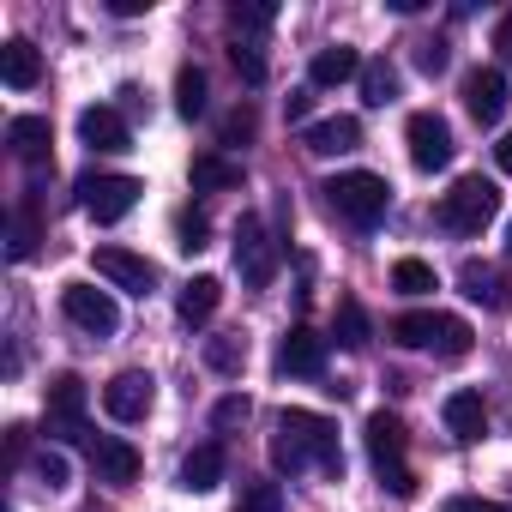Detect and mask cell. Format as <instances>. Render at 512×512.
Instances as JSON below:
<instances>
[{"mask_svg": "<svg viewBox=\"0 0 512 512\" xmlns=\"http://www.w3.org/2000/svg\"><path fill=\"white\" fill-rule=\"evenodd\" d=\"M320 193H326V199H332V211H338V217H350L356 229H374V223L386 217V205H392V187H386V175H374V169H350V175L326 181Z\"/></svg>", "mask_w": 512, "mask_h": 512, "instance_id": "obj_1", "label": "cell"}, {"mask_svg": "<svg viewBox=\"0 0 512 512\" xmlns=\"http://www.w3.org/2000/svg\"><path fill=\"white\" fill-rule=\"evenodd\" d=\"M494 211H500V187L482 181V175H464V181H452V193H440V211L434 217L452 235H482L494 223Z\"/></svg>", "mask_w": 512, "mask_h": 512, "instance_id": "obj_2", "label": "cell"}, {"mask_svg": "<svg viewBox=\"0 0 512 512\" xmlns=\"http://www.w3.org/2000/svg\"><path fill=\"white\" fill-rule=\"evenodd\" d=\"M362 434H368V458H374L380 482H386L398 500H410V494H416V476H410V464H404V422H398L392 410H374Z\"/></svg>", "mask_w": 512, "mask_h": 512, "instance_id": "obj_3", "label": "cell"}, {"mask_svg": "<svg viewBox=\"0 0 512 512\" xmlns=\"http://www.w3.org/2000/svg\"><path fill=\"white\" fill-rule=\"evenodd\" d=\"M278 434H290V440H296V452H302L314 470H326V476H344L338 428H332L320 410H284V416H278Z\"/></svg>", "mask_w": 512, "mask_h": 512, "instance_id": "obj_4", "label": "cell"}, {"mask_svg": "<svg viewBox=\"0 0 512 512\" xmlns=\"http://www.w3.org/2000/svg\"><path fill=\"white\" fill-rule=\"evenodd\" d=\"M235 272H241L247 290H266L278 278V241H272V229L253 217V211L235 223Z\"/></svg>", "mask_w": 512, "mask_h": 512, "instance_id": "obj_5", "label": "cell"}, {"mask_svg": "<svg viewBox=\"0 0 512 512\" xmlns=\"http://www.w3.org/2000/svg\"><path fill=\"white\" fill-rule=\"evenodd\" d=\"M139 193H145V181H133V175H85V181H79V205H85L97 223H121V217L139 205Z\"/></svg>", "mask_w": 512, "mask_h": 512, "instance_id": "obj_6", "label": "cell"}, {"mask_svg": "<svg viewBox=\"0 0 512 512\" xmlns=\"http://www.w3.org/2000/svg\"><path fill=\"white\" fill-rule=\"evenodd\" d=\"M404 139H410V163L422 169V175H434V169H446L452 163V127H446V115H434V109H422V115H410V127H404Z\"/></svg>", "mask_w": 512, "mask_h": 512, "instance_id": "obj_7", "label": "cell"}, {"mask_svg": "<svg viewBox=\"0 0 512 512\" xmlns=\"http://www.w3.org/2000/svg\"><path fill=\"white\" fill-rule=\"evenodd\" d=\"M61 308H67V320H73V326H85L91 338H109V332L121 326L115 296H109V290H97V284H67V290H61Z\"/></svg>", "mask_w": 512, "mask_h": 512, "instance_id": "obj_8", "label": "cell"}, {"mask_svg": "<svg viewBox=\"0 0 512 512\" xmlns=\"http://www.w3.org/2000/svg\"><path fill=\"white\" fill-rule=\"evenodd\" d=\"M151 398H157V380L145 368H121L109 386H103V410L115 422H145L151 416Z\"/></svg>", "mask_w": 512, "mask_h": 512, "instance_id": "obj_9", "label": "cell"}, {"mask_svg": "<svg viewBox=\"0 0 512 512\" xmlns=\"http://www.w3.org/2000/svg\"><path fill=\"white\" fill-rule=\"evenodd\" d=\"M43 410H49V434L79 440L85 434V380L79 374H55L49 392H43Z\"/></svg>", "mask_w": 512, "mask_h": 512, "instance_id": "obj_10", "label": "cell"}, {"mask_svg": "<svg viewBox=\"0 0 512 512\" xmlns=\"http://www.w3.org/2000/svg\"><path fill=\"white\" fill-rule=\"evenodd\" d=\"M97 272L115 290H133V296H151L157 290V266L145 260V253H127V247H97Z\"/></svg>", "mask_w": 512, "mask_h": 512, "instance_id": "obj_11", "label": "cell"}, {"mask_svg": "<svg viewBox=\"0 0 512 512\" xmlns=\"http://www.w3.org/2000/svg\"><path fill=\"white\" fill-rule=\"evenodd\" d=\"M278 374H302V380L326 374V338L314 326H290L278 344Z\"/></svg>", "mask_w": 512, "mask_h": 512, "instance_id": "obj_12", "label": "cell"}, {"mask_svg": "<svg viewBox=\"0 0 512 512\" xmlns=\"http://www.w3.org/2000/svg\"><path fill=\"white\" fill-rule=\"evenodd\" d=\"M464 109H470L482 127H494V121L506 115V73H500V67H476V73H464Z\"/></svg>", "mask_w": 512, "mask_h": 512, "instance_id": "obj_13", "label": "cell"}, {"mask_svg": "<svg viewBox=\"0 0 512 512\" xmlns=\"http://www.w3.org/2000/svg\"><path fill=\"white\" fill-rule=\"evenodd\" d=\"M79 139H85L91 151H133V127H127L121 109H109V103H97V109L79 115Z\"/></svg>", "mask_w": 512, "mask_h": 512, "instance_id": "obj_14", "label": "cell"}, {"mask_svg": "<svg viewBox=\"0 0 512 512\" xmlns=\"http://www.w3.org/2000/svg\"><path fill=\"white\" fill-rule=\"evenodd\" d=\"M302 145H308L314 157H344V151H356V145H362V121H356V115H326V121H308Z\"/></svg>", "mask_w": 512, "mask_h": 512, "instance_id": "obj_15", "label": "cell"}, {"mask_svg": "<svg viewBox=\"0 0 512 512\" xmlns=\"http://www.w3.org/2000/svg\"><path fill=\"white\" fill-rule=\"evenodd\" d=\"M458 290L470 296V302H482V308H512V278L506 272H494V266H482V260H464L458 266Z\"/></svg>", "mask_w": 512, "mask_h": 512, "instance_id": "obj_16", "label": "cell"}, {"mask_svg": "<svg viewBox=\"0 0 512 512\" xmlns=\"http://www.w3.org/2000/svg\"><path fill=\"white\" fill-rule=\"evenodd\" d=\"M85 446H91V464H97L103 482H133V476H139V452H133L121 434H91Z\"/></svg>", "mask_w": 512, "mask_h": 512, "instance_id": "obj_17", "label": "cell"}, {"mask_svg": "<svg viewBox=\"0 0 512 512\" xmlns=\"http://www.w3.org/2000/svg\"><path fill=\"white\" fill-rule=\"evenodd\" d=\"M7 145H13V157H25V163H49V145H55L49 115H13V121H7Z\"/></svg>", "mask_w": 512, "mask_h": 512, "instance_id": "obj_18", "label": "cell"}, {"mask_svg": "<svg viewBox=\"0 0 512 512\" xmlns=\"http://www.w3.org/2000/svg\"><path fill=\"white\" fill-rule=\"evenodd\" d=\"M217 302H223V278L199 272V278H187V284H181V296H175V314H181L187 326H205V320L217 314Z\"/></svg>", "mask_w": 512, "mask_h": 512, "instance_id": "obj_19", "label": "cell"}, {"mask_svg": "<svg viewBox=\"0 0 512 512\" xmlns=\"http://www.w3.org/2000/svg\"><path fill=\"white\" fill-rule=\"evenodd\" d=\"M440 416H446V434H452V440H482V434H488L482 392H452V398L440 404Z\"/></svg>", "mask_w": 512, "mask_h": 512, "instance_id": "obj_20", "label": "cell"}, {"mask_svg": "<svg viewBox=\"0 0 512 512\" xmlns=\"http://www.w3.org/2000/svg\"><path fill=\"white\" fill-rule=\"evenodd\" d=\"M223 464H229V458H223V446H217V440L193 446V452L181 458V488H187V494H211V488L223 482Z\"/></svg>", "mask_w": 512, "mask_h": 512, "instance_id": "obj_21", "label": "cell"}, {"mask_svg": "<svg viewBox=\"0 0 512 512\" xmlns=\"http://www.w3.org/2000/svg\"><path fill=\"white\" fill-rule=\"evenodd\" d=\"M350 79H362V55L356 49H320L314 55V67H308V85L314 91H332V85H350Z\"/></svg>", "mask_w": 512, "mask_h": 512, "instance_id": "obj_22", "label": "cell"}, {"mask_svg": "<svg viewBox=\"0 0 512 512\" xmlns=\"http://www.w3.org/2000/svg\"><path fill=\"white\" fill-rule=\"evenodd\" d=\"M0 79H7L13 91H31L37 79H43V55L25 43V37H13V43H0Z\"/></svg>", "mask_w": 512, "mask_h": 512, "instance_id": "obj_23", "label": "cell"}, {"mask_svg": "<svg viewBox=\"0 0 512 512\" xmlns=\"http://www.w3.org/2000/svg\"><path fill=\"white\" fill-rule=\"evenodd\" d=\"M193 187L199 193H229V187H241V163L223 157V151H205V157H193Z\"/></svg>", "mask_w": 512, "mask_h": 512, "instance_id": "obj_24", "label": "cell"}, {"mask_svg": "<svg viewBox=\"0 0 512 512\" xmlns=\"http://www.w3.org/2000/svg\"><path fill=\"white\" fill-rule=\"evenodd\" d=\"M470 344H476L470 320H458V314H440V332H434V356H440V362H464V356H470Z\"/></svg>", "mask_w": 512, "mask_h": 512, "instance_id": "obj_25", "label": "cell"}, {"mask_svg": "<svg viewBox=\"0 0 512 512\" xmlns=\"http://www.w3.org/2000/svg\"><path fill=\"white\" fill-rule=\"evenodd\" d=\"M434 332H440V314H398L392 320V344H404V350H434Z\"/></svg>", "mask_w": 512, "mask_h": 512, "instance_id": "obj_26", "label": "cell"}, {"mask_svg": "<svg viewBox=\"0 0 512 512\" xmlns=\"http://www.w3.org/2000/svg\"><path fill=\"white\" fill-rule=\"evenodd\" d=\"M392 97H398V67H386V61H362V103L386 109Z\"/></svg>", "mask_w": 512, "mask_h": 512, "instance_id": "obj_27", "label": "cell"}, {"mask_svg": "<svg viewBox=\"0 0 512 512\" xmlns=\"http://www.w3.org/2000/svg\"><path fill=\"white\" fill-rule=\"evenodd\" d=\"M175 109H181V121H199L205 115V73L199 67H181L175 73Z\"/></svg>", "mask_w": 512, "mask_h": 512, "instance_id": "obj_28", "label": "cell"}, {"mask_svg": "<svg viewBox=\"0 0 512 512\" xmlns=\"http://www.w3.org/2000/svg\"><path fill=\"white\" fill-rule=\"evenodd\" d=\"M338 344H344V350H368V308H362L356 296L338 302Z\"/></svg>", "mask_w": 512, "mask_h": 512, "instance_id": "obj_29", "label": "cell"}, {"mask_svg": "<svg viewBox=\"0 0 512 512\" xmlns=\"http://www.w3.org/2000/svg\"><path fill=\"white\" fill-rule=\"evenodd\" d=\"M392 290H398V296H428V290H440V284H434V266H428V260H398V266H392Z\"/></svg>", "mask_w": 512, "mask_h": 512, "instance_id": "obj_30", "label": "cell"}, {"mask_svg": "<svg viewBox=\"0 0 512 512\" xmlns=\"http://www.w3.org/2000/svg\"><path fill=\"white\" fill-rule=\"evenodd\" d=\"M205 235H211V223H205V211H193V205H181V211H175V247H181V253H199V247H205Z\"/></svg>", "mask_w": 512, "mask_h": 512, "instance_id": "obj_31", "label": "cell"}, {"mask_svg": "<svg viewBox=\"0 0 512 512\" xmlns=\"http://www.w3.org/2000/svg\"><path fill=\"white\" fill-rule=\"evenodd\" d=\"M241 362H247V344H241V338H205V368L241 374Z\"/></svg>", "mask_w": 512, "mask_h": 512, "instance_id": "obj_32", "label": "cell"}, {"mask_svg": "<svg viewBox=\"0 0 512 512\" xmlns=\"http://www.w3.org/2000/svg\"><path fill=\"white\" fill-rule=\"evenodd\" d=\"M235 512H284V488L278 482H241Z\"/></svg>", "mask_w": 512, "mask_h": 512, "instance_id": "obj_33", "label": "cell"}, {"mask_svg": "<svg viewBox=\"0 0 512 512\" xmlns=\"http://www.w3.org/2000/svg\"><path fill=\"white\" fill-rule=\"evenodd\" d=\"M229 67L241 73V85H266V55L253 49V43H235L229 49Z\"/></svg>", "mask_w": 512, "mask_h": 512, "instance_id": "obj_34", "label": "cell"}, {"mask_svg": "<svg viewBox=\"0 0 512 512\" xmlns=\"http://www.w3.org/2000/svg\"><path fill=\"white\" fill-rule=\"evenodd\" d=\"M253 416V404L241 398V392H229V398H217V410H211V428H241Z\"/></svg>", "mask_w": 512, "mask_h": 512, "instance_id": "obj_35", "label": "cell"}, {"mask_svg": "<svg viewBox=\"0 0 512 512\" xmlns=\"http://www.w3.org/2000/svg\"><path fill=\"white\" fill-rule=\"evenodd\" d=\"M253 127H260V115H253L247 103H241V109H229V115H223V145H235V139H253Z\"/></svg>", "mask_w": 512, "mask_h": 512, "instance_id": "obj_36", "label": "cell"}, {"mask_svg": "<svg viewBox=\"0 0 512 512\" xmlns=\"http://www.w3.org/2000/svg\"><path fill=\"white\" fill-rule=\"evenodd\" d=\"M272 464H278L284 476H296V470H308V458L296 452V440H290V434H272Z\"/></svg>", "mask_w": 512, "mask_h": 512, "instance_id": "obj_37", "label": "cell"}, {"mask_svg": "<svg viewBox=\"0 0 512 512\" xmlns=\"http://www.w3.org/2000/svg\"><path fill=\"white\" fill-rule=\"evenodd\" d=\"M272 19H278L272 7H229V25L235 31H272Z\"/></svg>", "mask_w": 512, "mask_h": 512, "instance_id": "obj_38", "label": "cell"}, {"mask_svg": "<svg viewBox=\"0 0 512 512\" xmlns=\"http://www.w3.org/2000/svg\"><path fill=\"white\" fill-rule=\"evenodd\" d=\"M31 247H37V223H31V211H19V217H13V247H7V253H13V260H31Z\"/></svg>", "mask_w": 512, "mask_h": 512, "instance_id": "obj_39", "label": "cell"}, {"mask_svg": "<svg viewBox=\"0 0 512 512\" xmlns=\"http://www.w3.org/2000/svg\"><path fill=\"white\" fill-rule=\"evenodd\" d=\"M31 470H37V482H43V488H67V458H61V452H43Z\"/></svg>", "mask_w": 512, "mask_h": 512, "instance_id": "obj_40", "label": "cell"}, {"mask_svg": "<svg viewBox=\"0 0 512 512\" xmlns=\"http://www.w3.org/2000/svg\"><path fill=\"white\" fill-rule=\"evenodd\" d=\"M446 61H452V55H446L440 37H434V43H416V67H422V73H446Z\"/></svg>", "mask_w": 512, "mask_h": 512, "instance_id": "obj_41", "label": "cell"}, {"mask_svg": "<svg viewBox=\"0 0 512 512\" xmlns=\"http://www.w3.org/2000/svg\"><path fill=\"white\" fill-rule=\"evenodd\" d=\"M446 512H512V506H500V500H476V494H452Z\"/></svg>", "mask_w": 512, "mask_h": 512, "instance_id": "obj_42", "label": "cell"}, {"mask_svg": "<svg viewBox=\"0 0 512 512\" xmlns=\"http://www.w3.org/2000/svg\"><path fill=\"white\" fill-rule=\"evenodd\" d=\"M308 109H314V85H308V91H290V97H284V121H308Z\"/></svg>", "mask_w": 512, "mask_h": 512, "instance_id": "obj_43", "label": "cell"}, {"mask_svg": "<svg viewBox=\"0 0 512 512\" xmlns=\"http://www.w3.org/2000/svg\"><path fill=\"white\" fill-rule=\"evenodd\" d=\"M109 13L115 19H139V13H151V0H109Z\"/></svg>", "mask_w": 512, "mask_h": 512, "instance_id": "obj_44", "label": "cell"}, {"mask_svg": "<svg viewBox=\"0 0 512 512\" xmlns=\"http://www.w3.org/2000/svg\"><path fill=\"white\" fill-rule=\"evenodd\" d=\"M25 446H31L25 428H7V458H13V464H25Z\"/></svg>", "mask_w": 512, "mask_h": 512, "instance_id": "obj_45", "label": "cell"}, {"mask_svg": "<svg viewBox=\"0 0 512 512\" xmlns=\"http://www.w3.org/2000/svg\"><path fill=\"white\" fill-rule=\"evenodd\" d=\"M494 49H500V55H512V13L494 25Z\"/></svg>", "mask_w": 512, "mask_h": 512, "instance_id": "obj_46", "label": "cell"}, {"mask_svg": "<svg viewBox=\"0 0 512 512\" xmlns=\"http://www.w3.org/2000/svg\"><path fill=\"white\" fill-rule=\"evenodd\" d=\"M494 163H500V175H512V133H506V139L494 145Z\"/></svg>", "mask_w": 512, "mask_h": 512, "instance_id": "obj_47", "label": "cell"}, {"mask_svg": "<svg viewBox=\"0 0 512 512\" xmlns=\"http://www.w3.org/2000/svg\"><path fill=\"white\" fill-rule=\"evenodd\" d=\"M506 260H512V223H506Z\"/></svg>", "mask_w": 512, "mask_h": 512, "instance_id": "obj_48", "label": "cell"}, {"mask_svg": "<svg viewBox=\"0 0 512 512\" xmlns=\"http://www.w3.org/2000/svg\"><path fill=\"white\" fill-rule=\"evenodd\" d=\"M85 512H109V506H85Z\"/></svg>", "mask_w": 512, "mask_h": 512, "instance_id": "obj_49", "label": "cell"}]
</instances>
